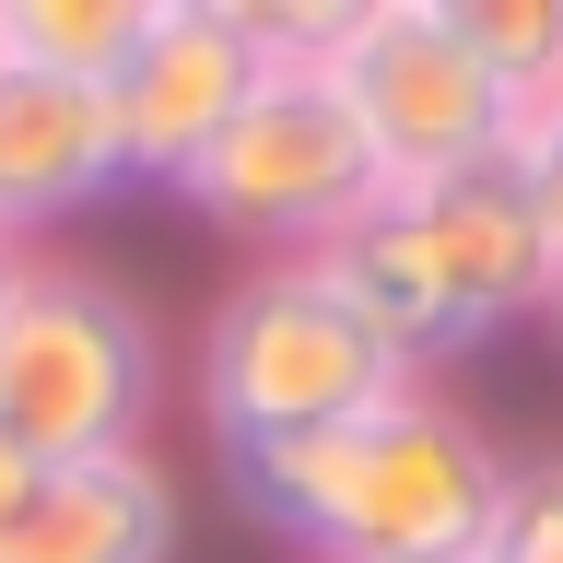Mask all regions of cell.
I'll return each mask as SVG.
<instances>
[{
  "instance_id": "12",
  "label": "cell",
  "mask_w": 563,
  "mask_h": 563,
  "mask_svg": "<svg viewBox=\"0 0 563 563\" xmlns=\"http://www.w3.org/2000/svg\"><path fill=\"white\" fill-rule=\"evenodd\" d=\"M470 563H563V457L505 470V505H493V528H482Z\"/></svg>"
},
{
  "instance_id": "13",
  "label": "cell",
  "mask_w": 563,
  "mask_h": 563,
  "mask_svg": "<svg viewBox=\"0 0 563 563\" xmlns=\"http://www.w3.org/2000/svg\"><path fill=\"white\" fill-rule=\"evenodd\" d=\"M517 176H528V200H540V223H552V246H563V95H540L517 118Z\"/></svg>"
},
{
  "instance_id": "2",
  "label": "cell",
  "mask_w": 563,
  "mask_h": 563,
  "mask_svg": "<svg viewBox=\"0 0 563 563\" xmlns=\"http://www.w3.org/2000/svg\"><path fill=\"white\" fill-rule=\"evenodd\" d=\"M552 223L528 200L517 153L505 165H470V176H434V188H387L341 246H329V282H341L364 329H376L411 376L482 352L493 329L540 317L552 294Z\"/></svg>"
},
{
  "instance_id": "11",
  "label": "cell",
  "mask_w": 563,
  "mask_h": 563,
  "mask_svg": "<svg viewBox=\"0 0 563 563\" xmlns=\"http://www.w3.org/2000/svg\"><path fill=\"white\" fill-rule=\"evenodd\" d=\"M446 24L493 70V95L517 106V118L540 95H563V0H446Z\"/></svg>"
},
{
  "instance_id": "3",
  "label": "cell",
  "mask_w": 563,
  "mask_h": 563,
  "mask_svg": "<svg viewBox=\"0 0 563 563\" xmlns=\"http://www.w3.org/2000/svg\"><path fill=\"white\" fill-rule=\"evenodd\" d=\"M399 387L422 376L364 329V306L329 282V258H258L200 329V422L223 457L329 434V422L376 411Z\"/></svg>"
},
{
  "instance_id": "9",
  "label": "cell",
  "mask_w": 563,
  "mask_h": 563,
  "mask_svg": "<svg viewBox=\"0 0 563 563\" xmlns=\"http://www.w3.org/2000/svg\"><path fill=\"white\" fill-rule=\"evenodd\" d=\"M106 188H130L106 82H59V70H35V59L0 47V235L24 246L35 223L95 211Z\"/></svg>"
},
{
  "instance_id": "8",
  "label": "cell",
  "mask_w": 563,
  "mask_h": 563,
  "mask_svg": "<svg viewBox=\"0 0 563 563\" xmlns=\"http://www.w3.org/2000/svg\"><path fill=\"white\" fill-rule=\"evenodd\" d=\"M0 563H176V482L130 457H12L0 446Z\"/></svg>"
},
{
  "instance_id": "6",
  "label": "cell",
  "mask_w": 563,
  "mask_h": 563,
  "mask_svg": "<svg viewBox=\"0 0 563 563\" xmlns=\"http://www.w3.org/2000/svg\"><path fill=\"white\" fill-rule=\"evenodd\" d=\"M317 70H329V95L364 130L387 188H434V176H470V165L517 153V106L457 47L446 0H329Z\"/></svg>"
},
{
  "instance_id": "1",
  "label": "cell",
  "mask_w": 563,
  "mask_h": 563,
  "mask_svg": "<svg viewBox=\"0 0 563 563\" xmlns=\"http://www.w3.org/2000/svg\"><path fill=\"white\" fill-rule=\"evenodd\" d=\"M223 482L246 493L258 528L306 540L317 563H470L505 505V457L446 387H399L329 434L223 457Z\"/></svg>"
},
{
  "instance_id": "5",
  "label": "cell",
  "mask_w": 563,
  "mask_h": 563,
  "mask_svg": "<svg viewBox=\"0 0 563 563\" xmlns=\"http://www.w3.org/2000/svg\"><path fill=\"white\" fill-rule=\"evenodd\" d=\"M176 200L200 211V223H223V235L271 246V258H329V246L387 200V176H376V153H364V130L341 118L317 47H282V59L258 70V95L188 153Z\"/></svg>"
},
{
  "instance_id": "4",
  "label": "cell",
  "mask_w": 563,
  "mask_h": 563,
  "mask_svg": "<svg viewBox=\"0 0 563 563\" xmlns=\"http://www.w3.org/2000/svg\"><path fill=\"white\" fill-rule=\"evenodd\" d=\"M165 399V341L95 258H24L0 306V446L12 457H130Z\"/></svg>"
},
{
  "instance_id": "7",
  "label": "cell",
  "mask_w": 563,
  "mask_h": 563,
  "mask_svg": "<svg viewBox=\"0 0 563 563\" xmlns=\"http://www.w3.org/2000/svg\"><path fill=\"white\" fill-rule=\"evenodd\" d=\"M317 24H329V0H306V12H282V0H153L130 59H118V82H106L130 176L176 188L188 153L258 95V70L282 47H317Z\"/></svg>"
},
{
  "instance_id": "14",
  "label": "cell",
  "mask_w": 563,
  "mask_h": 563,
  "mask_svg": "<svg viewBox=\"0 0 563 563\" xmlns=\"http://www.w3.org/2000/svg\"><path fill=\"white\" fill-rule=\"evenodd\" d=\"M24 258H35V246H12V235H0V306H12V282H24Z\"/></svg>"
},
{
  "instance_id": "15",
  "label": "cell",
  "mask_w": 563,
  "mask_h": 563,
  "mask_svg": "<svg viewBox=\"0 0 563 563\" xmlns=\"http://www.w3.org/2000/svg\"><path fill=\"white\" fill-rule=\"evenodd\" d=\"M540 317H552V341H563V258H552V294H540Z\"/></svg>"
},
{
  "instance_id": "10",
  "label": "cell",
  "mask_w": 563,
  "mask_h": 563,
  "mask_svg": "<svg viewBox=\"0 0 563 563\" xmlns=\"http://www.w3.org/2000/svg\"><path fill=\"white\" fill-rule=\"evenodd\" d=\"M141 12L153 0H0V47L35 59V70H59V82H118Z\"/></svg>"
}]
</instances>
